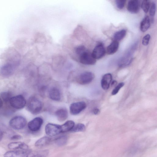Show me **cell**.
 <instances>
[{
  "label": "cell",
  "mask_w": 157,
  "mask_h": 157,
  "mask_svg": "<svg viewBox=\"0 0 157 157\" xmlns=\"http://www.w3.org/2000/svg\"><path fill=\"white\" fill-rule=\"evenodd\" d=\"M26 104L27 110L33 114H38L42 108L41 102L35 96H32L28 99Z\"/></svg>",
  "instance_id": "1"
},
{
  "label": "cell",
  "mask_w": 157,
  "mask_h": 157,
  "mask_svg": "<svg viewBox=\"0 0 157 157\" xmlns=\"http://www.w3.org/2000/svg\"><path fill=\"white\" fill-rule=\"evenodd\" d=\"M79 62L82 64L87 65H93L96 62L93 57L92 53L86 49L78 56Z\"/></svg>",
  "instance_id": "2"
},
{
  "label": "cell",
  "mask_w": 157,
  "mask_h": 157,
  "mask_svg": "<svg viewBox=\"0 0 157 157\" xmlns=\"http://www.w3.org/2000/svg\"><path fill=\"white\" fill-rule=\"evenodd\" d=\"M26 123V120L25 117L21 116H16L10 120L9 125L13 128L19 130L23 128Z\"/></svg>",
  "instance_id": "3"
},
{
  "label": "cell",
  "mask_w": 157,
  "mask_h": 157,
  "mask_svg": "<svg viewBox=\"0 0 157 157\" xmlns=\"http://www.w3.org/2000/svg\"><path fill=\"white\" fill-rule=\"evenodd\" d=\"M9 102L12 107L17 109L23 108L26 104V101L25 98L21 95H18L12 97Z\"/></svg>",
  "instance_id": "4"
},
{
  "label": "cell",
  "mask_w": 157,
  "mask_h": 157,
  "mask_svg": "<svg viewBox=\"0 0 157 157\" xmlns=\"http://www.w3.org/2000/svg\"><path fill=\"white\" fill-rule=\"evenodd\" d=\"M45 132L46 134L49 136H55L61 132V125L48 123L45 127Z\"/></svg>",
  "instance_id": "5"
},
{
  "label": "cell",
  "mask_w": 157,
  "mask_h": 157,
  "mask_svg": "<svg viewBox=\"0 0 157 157\" xmlns=\"http://www.w3.org/2000/svg\"><path fill=\"white\" fill-rule=\"evenodd\" d=\"M94 77V74L91 72L86 71L82 73L78 77V82L82 85H85L90 83Z\"/></svg>",
  "instance_id": "6"
},
{
  "label": "cell",
  "mask_w": 157,
  "mask_h": 157,
  "mask_svg": "<svg viewBox=\"0 0 157 157\" xmlns=\"http://www.w3.org/2000/svg\"><path fill=\"white\" fill-rule=\"evenodd\" d=\"M86 107V104L84 101L74 102L71 104L70 106V112L71 114L76 115L84 110Z\"/></svg>",
  "instance_id": "7"
},
{
  "label": "cell",
  "mask_w": 157,
  "mask_h": 157,
  "mask_svg": "<svg viewBox=\"0 0 157 157\" xmlns=\"http://www.w3.org/2000/svg\"><path fill=\"white\" fill-rule=\"evenodd\" d=\"M31 151L30 149L27 150H15L9 151L4 155V157H25Z\"/></svg>",
  "instance_id": "8"
},
{
  "label": "cell",
  "mask_w": 157,
  "mask_h": 157,
  "mask_svg": "<svg viewBox=\"0 0 157 157\" xmlns=\"http://www.w3.org/2000/svg\"><path fill=\"white\" fill-rule=\"evenodd\" d=\"M43 119L40 117H36L28 123V127L31 131L35 132L38 131L40 128L43 123Z\"/></svg>",
  "instance_id": "9"
},
{
  "label": "cell",
  "mask_w": 157,
  "mask_h": 157,
  "mask_svg": "<svg viewBox=\"0 0 157 157\" xmlns=\"http://www.w3.org/2000/svg\"><path fill=\"white\" fill-rule=\"evenodd\" d=\"M105 50L103 44L100 43L94 48L92 52L93 57L96 59H99L105 54Z\"/></svg>",
  "instance_id": "10"
},
{
  "label": "cell",
  "mask_w": 157,
  "mask_h": 157,
  "mask_svg": "<svg viewBox=\"0 0 157 157\" xmlns=\"http://www.w3.org/2000/svg\"><path fill=\"white\" fill-rule=\"evenodd\" d=\"M140 3L138 0H131L128 2L127 9L131 13L136 14L139 11Z\"/></svg>",
  "instance_id": "11"
},
{
  "label": "cell",
  "mask_w": 157,
  "mask_h": 157,
  "mask_svg": "<svg viewBox=\"0 0 157 157\" xmlns=\"http://www.w3.org/2000/svg\"><path fill=\"white\" fill-rule=\"evenodd\" d=\"M8 148L12 150H21L29 149V147L25 143L20 142H13L10 143L8 145Z\"/></svg>",
  "instance_id": "12"
},
{
  "label": "cell",
  "mask_w": 157,
  "mask_h": 157,
  "mask_svg": "<svg viewBox=\"0 0 157 157\" xmlns=\"http://www.w3.org/2000/svg\"><path fill=\"white\" fill-rule=\"evenodd\" d=\"M112 79V76L110 73L104 75L101 81V85L102 88L104 90L108 89L109 87Z\"/></svg>",
  "instance_id": "13"
},
{
  "label": "cell",
  "mask_w": 157,
  "mask_h": 157,
  "mask_svg": "<svg viewBox=\"0 0 157 157\" xmlns=\"http://www.w3.org/2000/svg\"><path fill=\"white\" fill-rule=\"evenodd\" d=\"M55 115L58 120L61 122L65 120L68 117L67 111V109L64 108L57 109L55 112Z\"/></svg>",
  "instance_id": "14"
},
{
  "label": "cell",
  "mask_w": 157,
  "mask_h": 157,
  "mask_svg": "<svg viewBox=\"0 0 157 157\" xmlns=\"http://www.w3.org/2000/svg\"><path fill=\"white\" fill-rule=\"evenodd\" d=\"M49 96L50 98L53 100L59 101L61 99V94L59 90L56 87H52L49 92Z\"/></svg>",
  "instance_id": "15"
},
{
  "label": "cell",
  "mask_w": 157,
  "mask_h": 157,
  "mask_svg": "<svg viewBox=\"0 0 157 157\" xmlns=\"http://www.w3.org/2000/svg\"><path fill=\"white\" fill-rule=\"evenodd\" d=\"M119 47V42L115 40L113 41L107 48L106 52L107 54L108 55L114 54L117 51Z\"/></svg>",
  "instance_id": "16"
},
{
  "label": "cell",
  "mask_w": 157,
  "mask_h": 157,
  "mask_svg": "<svg viewBox=\"0 0 157 157\" xmlns=\"http://www.w3.org/2000/svg\"><path fill=\"white\" fill-rule=\"evenodd\" d=\"M49 152L47 150L31 151L25 157H46Z\"/></svg>",
  "instance_id": "17"
},
{
  "label": "cell",
  "mask_w": 157,
  "mask_h": 157,
  "mask_svg": "<svg viewBox=\"0 0 157 157\" xmlns=\"http://www.w3.org/2000/svg\"><path fill=\"white\" fill-rule=\"evenodd\" d=\"M52 139L48 136H44L38 140L35 143V146L42 147L48 144L51 141Z\"/></svg>",
  "instance_id": "18"
},
{
  "label": "cell",
  "mask_w": 157,
  "mask_h": 157,
  "mask_svg": "<svg viewBox=\"0 0 157 157\" xmlns=\"http://www.w3.org/2000/svg\"><path fill=\"white\" fill-rule=\"evenodd\" d=\"M150 25V19L148 16H145L142 20L140 24V28L143 32L146 31Z\"/></svg>",
  "instance_id": "19"
},
{
  "label": "cell",
  "mask_w": 157,
  "mask_h": 157,
  "mask_svg": "<svg viewBox=\"0 0 157 157\" xmlns=\"http://www.w3.org/2000/svg\"><path fill=\"white\" fill-rule=\"evenodd\" d=\"M75 126L74 122L72 121H68L61 125V132L71 131Z\"/></svg>",
  "instance_id": "20"
},
{
  "label": "cell",
  "mask_w": 157,
  "mask_h": 157,
  "mask_svg": "<svg viewBox=\"0 0 157 157\" xmlns=\"http://www.w3.org/2000/svg\"><path fill=\"white\" fill-rule=\"evenodd\" d=\"M126 32V30L125 29H123L116 32L113 36L115 40L118 41L123 39L125 36Z\"/></svg>",
  "instance_id": "21"
},
{
  "label": "cell",
  "mask_w": 157,
  "mask_h": 157,
  "mask_svg": "<svg viewBox=\"0 0 157 157\" xmlns=\"http://www.w3.org/2000/svg\"><path fill=\"white\" fill-rule=\"evenodd\" d=\"M67 137L66 136H62L56 138L55 140L56 144L58 146H61L65 144L67 142Z\"/></svg>",
  "instance_id": "22"
},
{
  "label": "cell",
  "mask_w": 157,
  "mask_h": 157,
  "mask_svg": "<svg viewBox=\"0 0 157 157\" xmlns=\"http://www.w3.org/2000/svg\"><path fill=\"white\" fill-rule=\"evenodd\" d=\"M86 129L85 125L82 123H78L75 125L71 131L73 132L84 131Z\"/></svg>",
  "instance_id": "23"
},
{
  "label": "cell",
  "mask_w": 157,
  "mask_h": 157,
  "mask_svg": "<svg viewBox=\"0 0 157 157\" xmlns=\"http://www.w3.org/2000/svg\"><path fill=\"white\" fill-rule=\"evenodd\" d=\"M0 96L2 99L6 102H9L12 97L11 93L9 92H2L0 94Z\"/></svg>",
  "instance_id": "24"
},
{
  "label": "cell",
  "mask_w": 157,
  "mask_h": 157,
  "mask_svg": "<svg viewBox=\"0 0 157 157\" xmlns=\"http://www.w3.org/2000/svg\"><path fill=\"white\" fill-rule=\"evenodd\" d=\"M150 6V3L149 1L144 0L142 2L141 7L144 11L145 13H147L149 10Z\"/></svg>",
  "instance_id": "25"
},
{
  "label": "cell",
  "mask_w": 157,
  "mask_h": 157,
  "mask_svg": "<svg viewBox=\"0 0 157 157\" xmlns=\"http://www.w3.org/2000/svg\"><path fill=\"white\" fill-rule=\"evenodd\" d=\"M149 10L150 15L151 17H153L155 15L156 10V4L154 2H152L150 4Z\"/></svg>",
  "instance_id": "26"
},
{
  "label": "cell",
  "mask_w": 157,
  "mask_h": 157,
  "mask_svg": "<svg viewBox=\"0 0 157 157\" xmlns=\"http://www.w3.org/2000/svg\"><path fill=\"white\" fill-rule=\"evenodd\" d=\"M126 1L124 0H117L115 3L117 7L119 9H122L124 7Z\"/></svg>",
  "instance_id": "27"
},
{
  "label": "cell",
  "mask_w": 157,
  "mask_h": 157,
  "mask_svg": "<svg viewBox=\"0 0 157 157\" xmlns=\"http://www.w3.org/2000/svg\"><path fill=\"white\" fill-rule=\"evenodd\" d=\"M124 83L123 82H121L119 83L112 91V94L115 95L117 94L120 89L124 86Z\"/></svg>",
  "instance_id": "28"
},
{
  "label": "cell",
  "mask_w": 157,
  "mask_h": 157,
  "mask_svg": "<svg viewBox=\"0 0 157 157\" xmlns=\"http://www.w3.org/2000/svg\"><path fill=\"white\" fill-rule=\"evenodd\" d=\"M150 39V35L147 34L144 36L142 40V44L144 46L147 45L149 42Z\"/></svg>",
  "instance_id": "29"
},
{
  "label": "cell",
  "mask_w": 157,
  "mask_h": 157,
  "mask_svg": "<svg viewBox=\"0 0 157 157\" xmlns=\"http://www.w3.org/2000/svg\"><path fill=\"white\" fill-rule=\"evenodd\" d=\"M21 136L18 134L13 135L10 137V139L12 140H17L21 139Z\"/></svg>",
  "instance_id": "30"
},
{
  "label": "cell",
  "mask_w": 157,
  "mask_h": 157,
  "mask_svg": "<svg viewBox=\"0 0 157 157\" xmlns=\"http://www.w3.org/2000/svg\"><path fill=\"white\" fill-rule=\"evenodd\" d=\"M93 112L94 114L97 115L100 113V111L98 109L95 108L93 109Z\"/></svg>",
  "instance_id": "31"
},
{
  "label": "cell",
  "mask_w": 157,
  "mask_h": 157,
  "mask_svg": "<svg viewBox=\"0 0 157 157\" xmlns=\"http://www.w3.org/2000/svg\"><path fill=\"white\" fill-rule=\"evenodd\" d=\"M3 136V132L2 130L0 129V142Z\"/></svg>",
  "instance_id": "32"
},
{
  "label": "cell",
  "mask_w": 157,
  "mask_h": 157,
  "mask_svg": "<svg viewBox=\"0 0 157 157\" xmlns=\"http://www.w3.org/2000/svg\"><path fill=\"white\" fill-rule=\"evenodd\" d=\"M3 102L2 98L0 97V108L3 106Z\"/></svg>",
  "instance_id": "33"
},
{
  "label": "cell",
  "mask_w": 157,
  "mask_h": 157,
  "mask_svg": "<svg viewBox=\"0 0 157 157\" xmlns=\"http://www.w3.org/2000/svg\"><path fill=\"white\" fill-rule=\"evenodd\" d=\"M117 83V82L116 81H113L111 83V85H114L116 84Z\"/></svg>",
  "instance_id": "34"
}]
</instances>
